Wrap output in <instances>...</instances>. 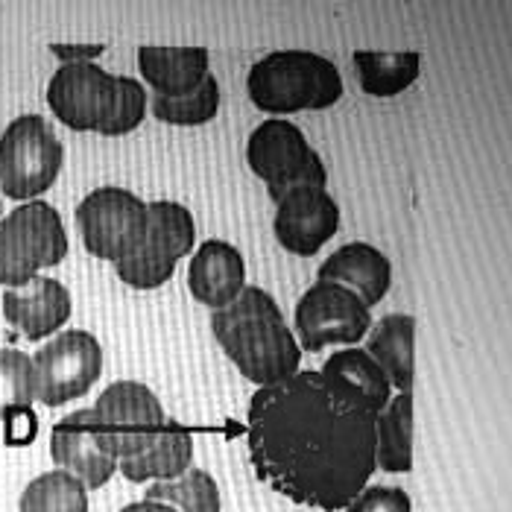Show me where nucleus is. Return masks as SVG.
<instances>
[{"label": "nucleus", "instance_id": "1", "mask_svg": "<svg viewBox=\"0 0 512 512\" xmlns=\"http://www.w3.org/2000/svg\"><path fill=\"white\" fill-rule=\"evenodd\" d=\"M378 413L343 378L305 369L258 387L246 410L255 474L314 510H346L378 469Z\"/></svg>", "mask_w": 512, "mask_h": 512}, {"label": "nucleus", "instance_id": "2", "mask_svg": "<svg viewBox=\"0 0 512 512\" xmlns=\"http://www.w3.org/2000/svg\"><path fill=\"white\" fill-rule=\"evenodd\" d=\"M211 331L226 357L258 387L299 372L302 346L284 322L276 299L261 287H243L232 305L211 314Z\"/></svg>", "mask_w": 512, "mask_h": 512}, {"label": "nucleus", "instance_id": "3", "mask_svg": "<svg viewBox=\"0 0 512 512\" xmlns=\"http://www.w3.org/2000/svg\"><path fill=\"white\" fill-rule=\"evenodd\" d=\"M246 94L267 115L319 112L343 97V79L331 59L311 50H273L246 74Z\"/></svg>", "mask_w": 512, "mask_h": 512}, {"label": "nucleus", "instance_id": "4", "mask_svg": "<svg viewBox=\"0 0 512 512\" xmlns=\"http://www.w3.org/2000/svg\"><path fill=\"white\" fill-rule=\"evenodd\" d=\"M65 255L68 235L50 202H24L0 220V287H24L41 270L62 264Z\"/></svg>", "mask_w": 512, "mask_h": 512}, {"label": "nucleus", "instance_id": "5", "mask_svg": "<svg viewBox=\"0 0 512 512\" xmlns=\"http://www.w3.org/2000/svg\"><path fill=\"white\" fill-rule=\"evenodd\" d=\"M65 164V147L41 115H18L0 135V191L33 202L53 188Z\"/></svg>", "mask_w": 512, "mask_h": 512}, {"label": "nucleus", "instance_id": "6", "mask_svg": "<svg viewBox=\"0 0 512 512\" xmlns=\"http://www.w3.org/2000/svg\"><path fill=\"white\" fill-rule=\"evenodd\" d=\"M246 164L267 185L273 202L299 185L325 188V164L296 123L284 118L264 120L246 141Z\"/></svg>", "mask_w": 512, "mask_h": 512}, {"label": "nucleus", "instance_id": "7", "mask_svg": "<svg viewBox=\"0 0 512 512\" xmlns=\"http://www.w3.org/2000/svg\"><path fill=\"white\" fill-rule=\"evenodd\" d=\"M77 226L85 249L94 258L120 264L144 243L150 229V208L126 188L103 185L85 194L77 205Z\"/></svg>", "mask_w": 512, "mask_h": 512}, {"label": "nucleus", "instance_id": "8", "mask_svg": "<svg viewBox=\"0 0 512 512\" xmlns=\"http://www.w3.org/2000/svg\"><path fill=\"white\" fill-rule=\"evenodd\" d=\"M147 208H150V229L144 243L138 246L135 255L115 264L120 281L135 290H156L167 284L176 273V264L185 255H191L197 243L194 217L182 202L156 199L147 202Z\"/></svg>", "mask_w": 512, "mask_h": 512}, {"label": "nucleus", "instance_id": "9", "mask_svg": "<svg viewBox=\"0 0 512 512\" xmlns=\"http://www.w3.org/2000/svg\"><path fill=\"white\" fill-rule=\"evenodd\" d=\"M100 434L118 460L138 457L156 445L167 425L158 395L141 381H115L97 395L91 407Z\"/></svg>", "mask_w": 512, "mask_h": 512}, {"label": "nucleus", "instance_id": "10", "mask_svg": "<svg viewBox=\"0 0 512 512\" xmlns=\"http://www.w3.org/2000/svg\"><path fill=\"white\" fill-rule=\"evenodd\" d=\"M372 331L363 299L337 281H316L296 305V337L305 352L328 346H355Z\"/></svg>", "mask_w": 512, "mask_h": 512}, {"label": "nucleus", "instance_id": "11", "mask_svg": "<svg viewBox=\"0 0 512 512\" xmlns=\"http://www.w3.org/2000/svg\"><path fill=\"white\" fill-rule=\"evenodd\" d=\"M36 398L44 407H62L85 395L103 372V349L94 334L71 328L56 334L33 355Z\"/></svg>", "mask_w": 512, "mask_h": 512}, {"label": "nucleus", "instance_id": "12", "mask_svg": "<svg viewBox=\"0 0 512 512\" xmlns=\"http://www.w3.org/2000/svg\"><path fill=\"white\" fill-rule=\"evenodd\" d=\"M118 103V77L97 62L62 65L47 82V106L74 132H100Z\"/></svg>", "mask_w": 512, "mask_h": 512}, {"label": "nucleus", "instance_id": "13", "mask_svg": "<svg viewBox=\"0 0 512 512\" xmlns=\"http://www.w3.org/2000/svg\"><path fill=\"white\" fill-rule=\"evenodd\" d=\"M340 229V205L319 185H299L276 202L273 232L293 255L311 258Z\"/></svg>", "mask_w": 512, "mask_h": 512}, {"label": "nucleus", "instance_id": "14", "mask_svg": "<svg viewBox=\"0 0 512 512\" xmlns=\"http://www.w3.org/2000/svg\"><path fill=\"white\" fill-rule=\"evenodd\" d=\"M50 457L62 472H71L85 483V489L106 486L118 472V457L109 451L100 425L88 410H77L53 425L50 434Z\"/></svg>", "mask_w": 512, "mask_h": 512}, {"label": "nucleus", "instance_id": "15", "mask_svg": "<svg viewBox=\"0 0 512 512\" xmlns=\"http://www.w3.org/2000/svg\"><path fill=\"white\" fill-rule=\"evenodd\" d=\"M3 316L27 340H44L71 319V293L56 278H33L24 287L3 293Z\"/></svg>", "mask_w": 512, "mask_h": 512}, {"label": "nucleus", "instance_id": "16", "mask_svg": "<svg viewBox=\"0 0 512 512\" xmlns=\"http://www.w3.org/2000/svg\"><path fill=\"white\" fill-rule=\"evenodd\" d=\"M188 284L194 299L220 311L232 305L246 287V264L243 255L226 240H202L197 255L191 258L188 270Z\"/></svg>", "mask_w": 512, "mask_h": 512}, {"label": "nucleus", "instance_id": "17", "mask_svg": "<svg viewBox=\"0 0 512 512\" xmlns=\"http://www.w3.org/2000/svg\"><path fill=\"white\" fill-rule=\"evenodd\" d=\"M316 278L319 281H337V284L349 287L352 293L363 299L366 308H372L390 293L393 264L381 249H375L363 240H355V243L340 246L334 255H328Z\"/></svg>", "mask_w": 512, "mask_h": 512}, {"label": "nucleus", "instance_id": "18", "mask_svg": "<svg viewBox=\"0 0 512 512\" xmlns=\"http://www.w3.org/2000/svg\"><path fill=\"white\" fill-rule=\"evenodd\" d=\"M138 68L156 88L158 97H182L197 91L208 79V50L205 47H156L138 50Z\"/></svg>", "mask_w": 512, "mask_h": 512}, {"label": "nucleus", "instance_id": "19", "mask_svg": "<svg viewBox=\"0 0 512 512\" xmlns=\"http://www.w3.org/2000/svg\"><path fill=\"white\" fill-rule=\"evenodd\" d=\"M366 352L387 372L393 390L413 393L416 378V319L407 314H390L372 325Z\"/></svg>", "mask_w": 512, "mask_h": 512}, {"label": "nucleus", "instance_id": "20", "mask_svg": "<svg viewBox=\"0 0 512 512\" xmlns=\"http://www.w3.org/2000/svg\"><path fill=\"white\" fill-rule=\"evenodd\" d=\"M191 463H194V436L185 425L167 419L156 445L138 457L120 460L118 472L129 483H164L182 477L191 469Z\"/></svg>", "mask_w": 512, "mask_h": 512}, {"label": "nucleus", "instance_id": "21", "mask_svg": "<svg viewBox=\"0 0 512 512\" xmlns=\"http://www.w3.org/2000/svg\"><path fill=\"white\" fill-rule=\"evenodd\" d=\"M352 59L360 88L369 97H395L422 74V56L416 50H357Z\"/></svg>", "mask_w": 512, "mask_h": 512}, {"label": "nucleus", "instance_id": "22", "mask_svg": "<svg viewBox=\"0 0 512 512\" xmlns=\"http://www.w3.org/2000/svg\"><path fill=\"white\" fill-rule=\"evenodd\" d=\"M378 469L404 474L413 469V393H395L378 413Z\"/></svg>", "mask_w": 512, "mask_h": 512}, {"label": "nucleus", "instance_id": "23", "mask_svg": "<svg viewBox=\"0 0 512 512\" xmlns=\"http://www.w3.org/2000/svg\"><path fill=\"white\" fill-rule=\"evenodd\" d=\"M322 369L343 378L349 387H355L375 413H381L393 401V384L387 372L372 360L366 349H340L325 360Z\"/></svg>", "mask_w": 512, "mask_h": 512}, {"label": "nucleus", "instance_id": "24", "mask_svg": "<svg viewBox=\"0 0 512 512\" xmlns=\"http://www.w3.org/2000/svg\"><path fill=\"white\" fill-rule=\"evenodd\" d=\"M18 512H88V489L71 472L53 469L27 483Z\"/></svg>", "mask_w": 512, "mask_h": 512}, {"label": "nucleus", "instance_id": "25", "mask_svg": "<svg viewBox=\"0 0 512 512\" xmlns=\"http://www.w3.org/2000/svg\"><path fill=\"white\" fill-rule=\"evenodd\" d=\"M150 501L170 504L179 512H220V486L205 469H188L176 480H164V483H150L147 489Z\"/></svg>", "mask_w": 512, "mask_h": 512}, {"label": "nucleus", "instance_id": "26", "mask_svg": "<svg viewBox=\"0 0 512 512\" xmlns=\"http://www.w3.org/2000/svg\"><path fill=\"white\" fill-rule=\"evenodd\" d=\"M220 109V82L208 74L197 91L182 97H153V115L170 126H202Z\"/></svg>", "mask_w": 512, "mask_h": 512}, {"label": "nucleus", "instance_id": "27", "mask_svg": "<svg viewBox=\"0 0 512 512\" xmlns=\"http://www.w3.org/2000/svg\"><path fill=\"white\" fill-rule=\"evenodd\" d=\"M36 369L33 357L18 349H0V419L15 407H33Z\"/></svg>", "mask_w": 512, "mask_h": 512}, {"label": "nucleus", "instance_id": "28", "mask_svg": "<svg viewBox=\"0 0 512 512\" xmlns=\"http://www.w3.org/2000/svg\"><path fill=\"white\" fill-rule=\"evenodd\" d=\"M147 115V91L138 79L118 77V103L109 123L100 129V135L106 138H118V135H129L132 129L141 126V120Z\"/></svg>", "mask_w": 512, "mask_h": 512}, {"label": "nucleus", "instance_id": "29", "mask_svg": "<svg viewBox=\"0 0 512 512\" xmlns=\"http://www.w3.org/2000/svg\"><path fill=\"white\" fill-rule=\"evenodd\" d=\"M346 512H413V501L398 486H366Z\"/></svg>", "mask_w": 512, "mask_h": 512}, {"label": "nucleus", "instance_id": "30", "mask_svg": "<svg viewBox=\"0 0 512 512\" xmlns=\"http://www.w3.org/2000/svg\"><path fill=\"white\" fill-rule=\"evenodd\" d=\"M39 434V416L33 407H15L3 416V439L12 448H24L30 445Z\"/></svg>", "mask_w": 512, "mask_h": 512}, {"label": "nucleus", "instance_id": "31", "mask_svg": "<svg viewBox=\"0 0 512 512\" xmlns=\"http://www.w3.org/2000/svg\"><path fill=\"white\" fill-rule=\"evenodd\" d=\"M106 47L103 44H50V53L62 59V65L71 62H94Z\"/></svg>", "mask_w": 512, "mask_h": 512}, {"label": "nucleus", "instance_id": "32", "mask_svg": "<svg viewBox=\"0 0 512 512\" xmlns=\"http://www.w3.org/2000/svg\"><path fill=\"white\" fill-rule=\"evenodd\" d=\"M120 512H179V510H173L170 504H161V501H150V498H144V501H135V504H129V507H123Z\"/></svg>", "mask_w": 512, "mask_h": 512}, {"label": "nucleus", "instance_id": "33", "mask_svg": "<svg viewBox=\"0 0 512 512\" xmlns=\"http://www.w3.org/2000/svg\"><path fill=\"white\" fill-rule=\"evenodd\" d=\"M0 211H3V205H0Z\"/></svg>", "mask_w": 512, "mask_h": 512}]
</instances>
